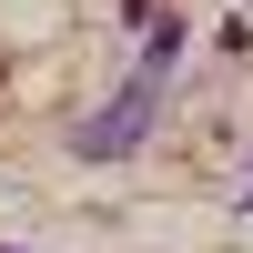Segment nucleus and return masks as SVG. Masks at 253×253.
<instances>
[{
    "label": "nucleus",
    "instance_id": "1",
    "mask_svg": "<svg viewBox=\"0 0 253 253\" xmlns=\"http://www.w3.org/2000/svg\"><path fill=\"white\" fill-rule=\"evenodd\" d=\"M142 122H152V71H142L132 81V91H122V112H101V122H81V152H132V142H142Z\"/></svg>",
    "mask_w": 253,
    "mask_h": 253
}]
</instances>
